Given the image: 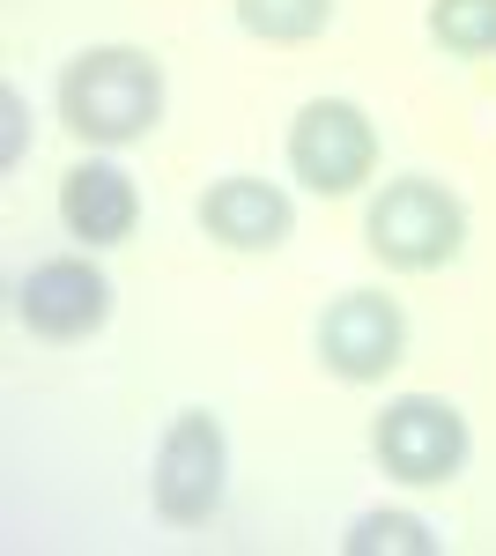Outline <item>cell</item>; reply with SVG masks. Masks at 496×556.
<instances>
[{"label": "cell", "instance_id": "cell-1", "mask_svg": "<svg viewBox=\"0 0 496 556\" xmlns=\"http://www.w3.org/2000/svg\"><path fill=\"white\" fill-rule=\"evenodd\" d=\"M60 119L89 149H133L164 119V60L141 45H89L60 67Z\"/></svg>", "mask_w": 496, "mask_h": 556}, {"label": "cell", "instance_id": "cell-2", "mask_svg": "<svg viewBox=\"0 0 496 556\" xmlns=\"http://www.w3.org/2000/svg\"><path fill=\"white\" fill-rule=\"evenodd\" d=\"M364 245L393 275H437L467 253V201L430 172L385 178L371 193V208H364Z\"/></svg>", "mask_w": 496, "mask_h": 556}, {"label": "cell", "instance_id": "cell-3", "mask_svg": "<svg viewBox=\"0 0 496 556\" xmlns=\"http://www.w3.org/2000/svg\"><path fill=\"white\" fill-rule=\"evenodd\" d=\"M230 497V430L215 408H178L149 460V505L164 527H207Z\"/></svg>", "mask_w": 496, "mask_h": 556}, {"label": "cell", "instance_id": "cell-4", "mask_svg": "<svg viewBox=\"0 0 496 556\" xmlns=\"http://www.w3.org/2000/svg\"><path fill=\"white\" fill-rule=\"evenodd\" d=\"M474 430L445 393H393L371 416V460L408 490H445L467 475Z\"/></svg>", "mask_w": 496, "mask_h": 556}, {"label": "cell", "instance_id": "cell-5", "mask_svg": "<svg viewBox=\"0 0 496 556\" xmlns=\"http://www.w3.org/2000/svg\"><path fill=\"white\" fill-rule=\"evenodd\" d=\"M290 178L319 201H348L378 178V119L356 97H311L290 119Z\"/></svg>", "mask_w": 496, "mask_h": 556}, {"label": "cell", "instance_id": "cell-6", "mask_svg": "<svg viewBox=\"0 0 496 556\" xmlns=\"http://www.w3.org/2000/svg\"><path fill=\"white\" fill-rule=\"evenodd\" d=\"M311 349L341 386H385L408 364V312L385 290H341L311 327Z\"/></svg>", "mask_w": 496, "mask_h": 556}, {"label": "cell", "instance_id": "cell-7", "mask_svg": "<svg viewBox=\"0 0 496 556\" xmlns=\"http://www.w3.org/2000/svg\"><path fill=\"white\" fill-rule=\"evenodd\" d=\"M15 319H23L30 342L75 349L89 334H104V319H112V275L89 253H52L15 282Z\"/></svg>", "mask_w": 496, "mask_h": 556}, {"label": "cell", "instance_id": "cell-8", "mask_svg": "<svg viewBox=\"0 0 496 556\" xmlns=\"http://www.w3.org/2000/svg\"><path fill=\"white\" fill-rule=\"evenodd\" d=\"M201 230L222 253H275V245H290V230H296V201L275 178L230 172L201 193Z\"/></svg>", "mask_w": 496, "mask_h": 556}, {"label": "cell", "instance_id": "cell-9", "mask_svg": "<svg viewBox=\"0 0 496 556\" xmlns=\"http://www.w3.org/2000/svg\"><path fill=\"white\" fill-rule=\"evenodd\" d=\"M60 223H67V238H75L82 253L126 245V238L141 230V186H133V172L112 164V156L75 164V172L60 178Z\"/></svg>", "mask_w": 496, "mask_h": 556}, {"label": "cell", "instance_id": "cell-10", "mask_svg": "<svg viewBox=\"0 0 496 556\" xmlns=\"http://www.w3.org/2000/svg\"><path fill=\"white\" fill-rule=\"evenodd\" d=\"M230 15H238V30L259 45H311L333 30V15H341V0H230Z\"/></svg>", "mask_w": 496, "mask_h": 556}, {"label": "cell", "instance_id": "cell-11", "mask_svg": "<svg viewBox=\"0 0 496 556\" xmlns=\"http://www.w3.org/2000/svg\"><path fill=\"white\" fill-rule=\"evenodd\" d=\"M430 45L453 60H496V0H430Z\"/></svg>", "mask_w": 496, "mask_h": 556}, {"label": "cell", "instance_id": "cell-12", "mask_svg": "<svg viewBox=\"0 0 496 556\" xmlns=\"http://www.w3.org/2000/svg\"><path fill=\"white\" fill-rule=\"evenodd\" d=\"M341 549H348V556H378V549L437 556V534H430V519H415V513H364L348 534H341Z\"/></svg>", "mask_w": 496, "mask_h": 556}, {"label": "cell", "instance_id": "cell-13", "mask_svg": "<svg viewBox=\"0 0 496 556\" xmlns=\"http://www.w3.org/2000/svg\"><path fill=\"white\" fill-rule=\"evenodd\" d=\"M0 119H8V149H0V164H23V89H0Z\"/></svg>", "mask_w": 496, "mask_h": 556}]
</instances>
